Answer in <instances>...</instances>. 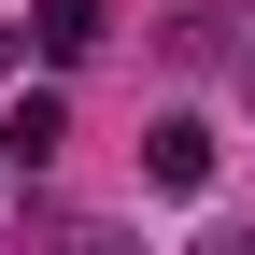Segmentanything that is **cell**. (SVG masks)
Here are the masks:
<instances>
[{"mask_svg": "<svg viewBox=\"0 0 255 255\" xmlns=\"http://www.w3.org/2000/svg\"><path fill=\"white\" fill-rule=\"evenodd\" d=\"M142 170L170 184V199H199V184H213V128H199V114H156V128H142Z\"/></svg>", "mask_w": 255, "mask_h": 255, "instance_id": "obj_1", "label": "cell"}, {"mask_svg": "<svg viewBox=\"0 0 255 255\" xmlns=\"http://www.w3.org/2000/svg\"><path fill=\"white\" fill-rule=\"evenodd\" d=\"M57 142H71V100H57V85H28V100L0 114V156H14V170H43Z\"/></svg>", "mask_w": 255, "mask_h": 255, "instance_id": "obj_2", "label": "cell"}, {"mask_svg": "<svg viewBox=\"0 0 255 255\" xmlns=\"http://www.w3.org/2000/svg\"><path fill=\"white\" fill-rule=\"evenodd\" d=\"M28 43H43V57H57V71H71V57H85V43H100V0H43V14H28Z\"/></svg>", "mask_w": 255, "mask_h": 255, "instance_id": "obj_3", "label": "cell"}, {"mask_svg": "<svg viewBox=\"0 0 255 255\" xmlns=\"http://www.w3.org/2000/svg\"><path fill=\"white\" fill-rule=\"evenodd\" d=\"M0 170H14V156H0Z\"/></svg>", "mask_w": 255, "mask_h": 255, "instance_id": "obj_4", "label": "cell"}]
</instances>
